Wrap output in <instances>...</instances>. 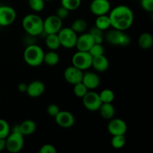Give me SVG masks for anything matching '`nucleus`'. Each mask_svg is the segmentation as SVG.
<instances>
[{"label": "nucleus", "mask_w": 153, "mask_h": 153, "mask_svg": "<svg viewBox=\"0 0 153 153\" xmlns=\"http://www.w3.org/2000/svg\"><path fill=\"white\" fill-rule=\"evenodd\" d=\"M109 12L111 27L114 29L124 31L132 25L134 18V13L128 6L120 4L114 7Z\"/></svg>", "instance_id": "obj_1"}, {"label": "nucleus", "mask_w": 153, "mask_h": 153, "mask_svg": "<svg viewBox=\"0 0 153 153\" xmlns=\"http://www.w3.org/2000/svg\"><path fill=\"white\" fill-rule=\"evenodd\" d=\"M22 25L25 32L31 37H36L43 32V19L34 13L25 15L22 19Z\"/></svg>", "instance_id": "obj_2"}, {"label": "nucleus", "mask_w": 153, "mask_h": 153, "mask_svg": "<svg viewBox=\"0 0 153 153\" xmlns=\"http://www.w3.org/2000/svg\"><path fill=\"white\" fill-rule=\"evenodd\" d=\"M44 54V51L40 46L36 44L28 45L24 51V61L31 67H39L43 63Z\"/></svg>", "instance_id": "obj_3"}, {"label": "nucleus", "mask_w": 153, "mask_h": 153, "mask_svg": "<svg viewBox=\"0 0 153 153\" xmlns=\"http://www.w3.org/2000/svg\"><path fill=\"white\" fill-rule=\"evenodd\" d=\"M24 146V136L20 132H10L5 138V149L10 153H18Z\"/></svg>", "instance_id": "obj_4"}, {"label": "nucleus", "mask_w": 153, "mask_h": 153, "mask_svg": "<svg viewBox=\"0 0 153 153\" xmlns=\"http://www.w3.org/2000/svg\"><path fill=\"white\" fill-rule=\"evenodd\" d=\"M106 40L113 46H120L123 47L128 46L131 43V38L124 31L113 28V30L106 34Z\"/></svg>", "instance_id": "obj_5"}, {"label": "nucleus", "mask_w": 153, "mask_h": 153, "mask_svg": "<svg viewBox=\"0 0 153 153\" xmlns=\"http://www.w3.org/2000/svg\"><path fill=\"white\" fill-rule=\"evenodd\" d=\"M61 46L66 49H73L76 46L77 40V33L75 32L71 28H62L58 33Z\"/></svg>", "instance_id": "obj_6"}, {"label": "nucleus", "mask_w": 153, "mask_h": 153, "mask_svg": "<svg viewBox=\"0 0 153 153\" xmlns=\"http://www.w3.org/2000/svg\"><path fill=\"white\" fill-rule=\"evenodd\" d=\"M93 57L89 52L78 51L72 57V64L79 70H86L91 67Z\"/></svg>", "instance_id": "obj_7"}, {"label": "nucleus", "mask_w": 153, "mask_h": 153, "mask_svg": "<svg viewBox=\"0 0 153 153\" xmlns=\"http://www.w3.org/2000/svg\"><path fill=\"white\" fill-rule=\"evenodd\" d=\"M62 21L55 14L47 16L43 20V32L46 33V34H58L63 28Z\"/></svg>", "instance_id": "obj_8"}, {"label": "nucleus", "mask_w": 153, "mask_h": 153, "mask_svg": "<svg viewBox=\"0 0 153 153\" xmlns=\"http://www.w3.org/2000/svg\"><path fill=\"white\" fill-rule=\"evenodd\" d=\"M82 102L87 110L90 111H97L102 105L99 94L94 91H88L82 98Z\"/></svg>", "instance_id": "obj_9"}, {"label": "nucleus", "mask_w": 153, "mask_h": 153, "mask_svg": "<svg viewBox=\"0 0 153 153\" xmlns=\"http://www.w3.org/2000/svg\"><path fill=\"white\" fill-rule=\"evenodd\" d=\"M16 12L13 7L8 5L0 6V26H8L15 21Z\"/></svg>", "instance_id": "obj_10"}, {"label": "nucleus", "mask_w": 153, "mask_h": 153, "mask_svg": "<svg viewBox=\"0 0 153 153\" xmlns=\"http://www.w3.org/2000/svg\"><path fill=\"white\" fill-rule=\"evenodd\" d=\"M108 131L112 136L125 134L127 131V124L123 120L120 118H112L109 120Z\"/></svg>", "instance_id": "obj_11"}, {"label": "nucleus", "mask_w": 153, "mask_h": 153, "mask_svg": "<svg viewBox=\"0 0 153 153\" xmlns=\"http://www.w3.org/2000/svg\"><path fill=\"white\" fill-rule=\"evenodd\" d=\"M54 118L57 125L64 128H71L76 122V119L73 114L67 111H60Z\"/></svg>", "instance_id": "obj_12"}, {"label": "nucleus", "mask_w": 153, "mask_h": 153, "mask_svg": "<svg viewBox=\"0 0 153 153\" xmlns=\"http://www.w3.org/2000/svg\"><path fill=\"white\" fill-rule=\"evenodd\" d=\"M83 73L82 70L72 65L65 69L64 72V77L67 83L74 85L82 82Z\"/></svg>", "instance_id": "obj_13"}, {"label": "nucleus", "mask_w": 153, "mask_h": 153, "mask_svg": "<svg viewBox=\"0 0 153 153\" xmlns=\"http://www.w3.org/2000/svg\"><path fill=\"white\" fill-rule=\"evenodd\" d=\"M90 10L97 16L105 15L111 10V3L108 0H93L90 4Z\"/></svg>", "instance_id": "obj_14"}, {"label": "nucleus", "mask_w": 153, "mask_h": 153, "mask_svg": "<svg viewBox=\"0 0 153 153\" xmlns=\"http://www.w3.org/2000/svg\"><path fill=\"white\" fill-rule=\"evenodd\" d=\"M94 43L95 42L94 37L89 32L84 33L80 36H78L75 47H76L78 51L88 52Z\"/></svg>", "instance_id": "obj_15"}, {"label": "nucleus", "mask_w": 153, "mask_h": 153, "mask_svg": "<svg viewBox=\"0 0 153 153\" xmlns=\"http://www.w3.org/2000/svg\"><path fill=\"white\" fill-rule=\"evenodd\" d=\"M46 90L44 83L40 80H34L28 85L26 94L31 98H37L43 94Z\"/></svg>", "instance_id": "obj_16"}, {"label": "nucleus", "mask_w": 153, "mask_h": 153, "mask_svg": "<svg viewBox=\"0 0 153 153\" xmlns=\"http://www.w3.org/2000/svg\"><path fill=\"white\" fill-rule=\"evenodd\" d=\"M82 82L87 87L88 90L97 89L100 85V78L94 72H87L83 73Z\"/></svg>", "instance_id": "obj_17"}, {"label": "nucleus", "mask_w": 153, "mask_h": 153, "mask_svg": "<svg viewBox=\"0 0 153 153\" xmlns=\"http://www.w3.org/2000/svg\"><path fill=\"white\" fill-rule=\"evenodd\" d=\"M91 67L99 73H103L109 67V61L105 55L93 57Z\"/></svg>", "instance_id": "obj_18"}, {"label": "nucleus", "mask_w": 153, "mask_h": 153, "mask_svg": "<svg viewBox=\"0 0 153 153\" xmlns=\"http://www.w3.org/2000/svg\"><path fill=\"white\" fill-rule=\"evenodd\" d=\"M19 131L23 136L31 135L35 132L37 126L34 121L31 120H25L19 125Z\"/></svg>", "instance_id": "obj_19"}, {"label": "nucleus", "mask_w": 153, "mask_h": 153, "mask_svg": "<svg viewBox=\"0 0 153 153\" xmlns=\"http://www.w3.org/2000/svg\"><path fill=\"white\" fill-rule=\"evenodd\" d=\"M99 111L101 117L105 120H109L115 115V108L112 103H102Z\"/></svg>", "instance_id": "obj_20"}, {"label": "nucleus", "mask_w": 153, "mask_h": 153, "mask_svg": "<svg viewBox=\"0 0 153 153\" xmlns=\"http://www.w3.org/2000/svg\"><path fill=\"white\" fill-rule=\"evenodd\" d=\"M138 45L141 49H149L153 45V37L150 33L144 32L138 38Z\"/></svg>", "instance_id": "obj_21"}, {"label": "nucleus", "mask_w": 153, "mask_h": 153, "mask_svg": "<svg viewBox=\"0 0 153 153\" xmlns=\"http://www.w3.org/2000/svg\"><path fill=\"white\" fill-rule=\"evenodd\" d=\"M46 46L50 50L55 51L61 47L59 38H58V34H46V40H45Z\"/></svg>", "instance_id": "obj_22"}, {"label": "nucleus", "mask_w": 153, "mask_h": 153, "mask_svg": "<svg viewBox=\"0 0 153 153\" xmlns=\"http://www.w3.org/2000/svg\"><path fill=\"white\" fill-rule=\"evenodd\" d=\"M60 56L55 51L50 50L49 52L44 54L43 57V63L50 67L56 66L59 63Z\"/></svg>", "instance_id": "obj_23"}, {"label": "nucleus", "mask_w": 153, "mask_h": 153, "mask_svg": "<svg viewBox=\"0 0 153 153\" xmlns=\"http://www.w3.org/2000/svg\"><path fill=\"white\" fill-rule=\"evenodd\" d=\"M95 26L102 31H105L111 28L110 18L107 14L97 16L95 22Z\"/></svg>", "instance_id": "obj_24"}, {"label": "nucleus", "mask_w": 153, "mask_h": 153, "mask_svg": "<svg viewBox=\"0 0 153 153\" xmlns=\"http://www.w3.org/2000/svg\"><path fill=\"white\" fill-rule=\"evenodd\" d=\"M70 28L76 33H83L88 28V22L84 19H76L73 21Z\"/></svg>", "instance_id": "obj_25"}, {"label": "nucleus", "mask_w": 153, "mask_h": 153, "mask_svg": "<svg viewBox=\"0 0 153 153\" xmlns=\"http://www.w3.org/2000/svg\"><path fill=\"white\" fill-rule=\"evenodd\" d=\"M102 103H112L114 100V93L111 89H105L99 94Z\"/></svg>", "instance_id": "obj_26"}, {"label": "nucleus", "mask_w": 153, "mask_h": 153, "mask_svg": "<svg viewBox=\"0 0 153 153\" xmlns=\"http://www.w3.org/2000/svg\"><path fill=\"white\" fill-rule=\"evenodd\" d=\"M82 4V0H61V5L70 11H73L79 8Z\"/></svg>", "instance_id": "obj_27"}, {"label": "nucleus", "mask_w": 153, "mask_h": 153, "mask_svg": "<svg viewBox=\"0 0 153 153\" xmlns=\"http://www.w3.org/2000/svg\"><path fill=\"white\" fill-rule=\"evenodd\" d=\"M126 140L125 134L112 136L111 140V146L116 149H120L123 148L126 145Z\"/></svg>", "instance_id": "obj_28"}, {"label": "nucleus", "mask_w": 153, "mask_h": 153, "mask_svg": "<svg viewBox=\"0 0 153 153\" xmlns=\"http://www.w3.org/2000/svg\"><path fill=\"white\" fill-rule=\"evenodd\" d=\"M88 89L82 82L73 85V93L75 96L79 98H83L84 96L88 93Z\"/></svg>", "instance_id": "obj_29"}, {"label": "nucleus", "mask_w": 153, "mask_h": 153, "mask_svg": "<svg viewBox=\"0 0 153 153\" xmlns=\"http://www.w3.org/2000/svg\"><path fill=\"white\" fill-rule=\"evenodd\" d=\"M44 0H28V4L30 8L34 12H41L45 7Z\"/></svg>", "instance_id": "obj_30"}, {"label": "nucleus", "mask_w": 153, "mask_h": 153, "mask_svg": "<svg viewBox=\"0 0 153 153\" xmlns=\"http://www.w3.org/2000/svg\"><path fill=\"white\" fill-rule=\"evenodd\" d=\"M10 133L9 123L3 119H0V138L5 139Z\"/></svg>", "instance_id": "obj_31"}, {"label": "nucleus", "mask_w": 153, "mask_h": 153, "mask_svg": "<svg viewBox=\"0 0 153 153\" xmlns=\"http://www.w3.org/2000/svg\"><path fill=\"white\" fill-rule=\"evenodd\" d=\"M89 33L93 36V37H94V42H95V43H102L103 31L99 29L97 27L94 26V27H92V28H91Z\"/></svg>", "instance_id": "obj_32"}, {"label": "nucleus", "mask_w": 153, "mask_h": 153, "mask_svg": "<svg viewBox=\"0 0 153 153\" xmlns=\"http://www.w3.org/2000/svg\"><path fill=\"white\" fill-rule=\"evenodd\" d=\"M88 52L92 57L105 55V48L102 46V43H94Z\"/></svg>", "instance_id": "obj_33"}, {"label": "nucleus", "mask_w": 153, "mask_h": 153, "mask_svg": "<svg viewBox=\"0 0 153 153\" xmlns=\"http://www.w3.org/2000/svg\"><path fill=\"white\" fill-rule=\"evenodd\" d=\"M70 12V10H68L67 8H65V7L61 5L57 9L55 15L63 20V19H65L68 17Z\"/></svg>", "instance_id": "obj_34"}, {"label": "nucleus", "mask_w": 153, "mask_h": 153, "mask_svg": "<svg viewBox=\"0 0 153 153\" xmlns=\"http://www.w3.org/2000/svg\"><path fill=\"white\" fill-rule=\"evenodd\" d=\"M140 5L145 11L153 12V0H140Z\"/></svg>", "instance_id": "obj_35"}, {"label": "nucleus", "mask_w": 153, "mask_h": 153, "mask_svg": "<svg viewBox=\"0 0 153 153\" xmlns=\"http://www.w3.org/2000/svg\"><path fill=\"white\" fill-rule=\"evenodd\" d=\"M39 152L40 153H56L57 149L53 145L49 144V143H46V144L43 145L39 149Z\"/></svg>", "instance_id": "obj_36"}, {"label": "nucleus", "mask_w": 153, "mask_h": 153, "mask_svg": "<svg viewBox=\"0 0 153 153\" xmlns=\"http://www.w3.org/2000/svg\"><path fill=\"white\" fill-rule=\"evenodd\" d=\"M47 114L50 117H55L57 114H58V112L60 111V108L58 106V105L56 104H50L47 107Z\"/></svg>", "instance_id": "obj_37"}, {"label": "nucleus", "mask_w": 153, "mask_h": 153, "mask_svg": "<svg viewBox=\"0 0 153 153\" xmlns=\"http://www.w3.org/2000/svg\"><path fill=\"white\" fill-rule=\"evenodd\" d=\"M28 85L26 83H20L18 85V91L20 93H25L27 90Z\"/></svg>", "instance_id": "obj_38"}, {"label": "nucleus", "mask_w": 153, "mask_h": 153, "mask_svg": "<svg viewBox=\"0 0 153 153\" xmlns=\"http://www.w3.org/2000/svg\"><path fill=\"white\" fill-rule=\"evenodd\" d=\"M5 149V139L0 138V152Z\"/></svg>", "instance_id": "obj_39"}, {"label": "nucleus", "mask_w": 153, "mask_h": 153, "mask_svg": "<svg viewBox=\"0 0 153 153\" xmlns=\"http://www.w3.org/2000/svg\"><path fill=\"white\" fill-rule=\"evenodd\" d=\"M45 1H52V0H44Z\"/></svg>", "instance_id": "obj_40"}]
</instances>
